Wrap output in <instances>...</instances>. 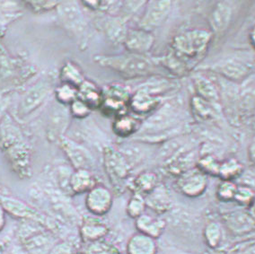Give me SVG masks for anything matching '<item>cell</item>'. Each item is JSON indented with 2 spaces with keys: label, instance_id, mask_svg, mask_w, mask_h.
Here are the masks:
<instances>
[{
  "label": "cell",
  "instance_id": "10",
  "mask_svg": "<svg viewBox=\"0 0 255 254\" xmlns=\"http://www.w3.org/2000/svg\"><path fill=\"white\" fill-rule=\"evenodd\" d=\"M60 145L65 154H67L70 163H72V165L75 167V170H91L95 162L91 153L87 148H85L84 146L71 139L65 138L63 136L60 137Z\"/></svg>",
  "mask_w": 255,
  "mask_h": 254
},
{
  "label": "cell",
  "instance_id": "26",
  "mask_svg": "<svg viewBox=\"0 0 255 254\" xmlns=\"http://www.w3.org/2000/svg\"><path fill=\"white\" fill-rule=\"evenodd\" d=\"M159 185L158 176L154 172L146 171L139 173L137 177L133 180L131 183L133 192L139 193L146 197L151 191H154Z\"/></svg>",
  "mask_w": 255,
  "mask_h": 254
},
{
  "label": "cell",
  "instance_id": "20",
  "mask_svg": "<svg viewBox=\"0 0 255 254\" xmlns=\"http://www.w3.org/2000/svg\"><path fill=\"white\" fill-rule=\"evenodd\" d=\"M156 240L137 232L129 237L126 246L127 254H157Z\"/></svg>",
  "mask_w": 255,
  "mask_h": 254
},
{
  "label": "cell",
  "instance_id": "6",
  "mask_svg": "<svg viewBox=\"0 0 255 254\" xmlns=\"http://www.w3.org/2000/svg\"><path fill=\"white\" fill-rule=\"evenodd\" d=\"M172 8L170 1H149L146 2L138 27L153 32L160 27L168 17Z\"/></svg>",
  "mask_w": 255,
  "mask_h": 254
},
{
  "label": "cell",
  "instance_id": "16",
  "mask_svg": "<svg viewBox=\"0 0 255 254\" xmlns=\"http://www.w3.org/2000/svg\"><path fill=\"white\" fill-rule=\"evenodd\" d=\"M0 203L4 207L5 211H8L11 215L17 218H23L28 221H34L39 224H47V221L43 220L44 216L37 212L35 209L30 206L14 199L8 198H0Z\"/></svg>",
  "mask_w": 255,
  "mask_h": 254
},
{
  "label": "cell",
  "instance_id": "36",
  "mask_svg": "<svg viewBox=\"0 0 255 254\" xmlns=\"http://www.w3.org/2000/svg\"><path fill=\"white\" fill-rule=\"evenodd\" d=\"M68 123H69L68 114L62 112L61 110L56 111L50 115V123H49L50 131L52 132V134L54 135L60 136V134L64 131L65 127H67Z\"/></svg>",
  "mask_w": 255,
  "mask_h": 254
},
{
  "label": "cell",
  "instance_id": "28",
  "mask_svg": "<svg viewBox=\"0 0 255 254\" xmlns=\"http://www.w3.org/2000/svg\"><path fill=\"white\" fill-rule=\"evenodd\" d=\"M203 237L209 248H219L223 240V231L220 224L216 221L208 223L203 229Z\"/></svg>",
  "mask_w": 255,
  "mask_h": 254
},
{
  "label": "cell",
  "instance_id": "8",
  "mask_svg": "<svg viewBox=\"0 0 255 254\" xmlns=\"http://www.w3.org/2000/svg\"><path fill=\"white\" fill-rule=\"evenodd\" d=\"M114 204V194L105 185L96 184L86 197L87 210L95 217L100 218L109 213Z\"/></svg>",
  "mask_w": 255,
  "mask_h": 254
},
{
  "label": "cell",
  "instance_id": "32",
  "mask_svg": "<svg viewBox=\"0 0 255 254\" xmlns=\"http://www.w3.org/2000/svg\"><path fill=\"white\" fill-rule=\"evenodd\" d=\"M84 253L85 254H121L117 246L105 239L88 244Z\"/></svg>",
  "mask_w": 255,
  "mask_h": 254
},
{
  "label": "cell",
  "instance_id": "39",
  "mask_svg": "<svg viewBox=\"0 0 255 254\" xmlns=\"http://www.w3.org/2000/svg\"><path fill=\"white\" fill-rule=\"evenodd\" d=\"M243 65L237 63H226L220 66L219 70L224 76L231 79H240L246 75L247 69H243Z\"/></svg>",
  "mask_w": 255,
  "mask_h": 254
},
{
  "label": "cell",
  "instance_id": "33",
  "mask_svg": "<svg viewBox=\"0 0 255 254\" xmlns=\"http://www.w3.org/2000/svg\"><path fill=\"white\" fill-rule=\"evenodd\" d=\"M56 99L60 105H70L78 98V88L69 84H64L56 89Z\"/></svg>",
  "mask_w": 255,
  "mask_h": 254
},
{
  "label": "cell",
  "instance_id": "35",
  "mask_svg": "<svg viewBox=\"0 0 255 254\" xmlns=\"http://www.w3.org/2000/svg\"><path fill=\"white\" fill-rule=\"evenodd\" d=\"M234 201L243 208L250 209L255 201V191L249 186L239 185L237 186V193Z\"/></svg>",
  "mask_w": 255,
  "mask_h": 254
},
{
  "label": "cell",
  "instance_id": "1",
  "mask_svg": "<svg viewBox=\"0 0 255 254\" xmlns=\"http://www.w3.org/2000/svg\"><path fill=\"white\" fill-rule=\"evenodd\" d=\"M95 60L103 68L111 69L128 79L146 77L155 72V62L153 59L146 57V55L134 54L130 52L98 55Z\"/></svg>",
  "mask_w": 255,
  "mask_h": 254
},
{
  "label": "cell",
  "instance_id": "38",
  "mask_svg": "<svg viewBox=\"0 0 255 254\" xmlns=\"http://www.w3.org/2000/svg\"><path fill=\"white\" fill-rule=\"evenodd\" d=\"M191 104L194 114H196V116L199 118L208 120L213 116V110L210 106V103L202 99L200 96L194 97Z\"/></svg>",
  "mask_w": 255,
  "mask_h": 254
},
{
  "label": "cell",
  "instance_id": "19",
  "mask_svg": "<svg viewBox=\"0 0 255 254\" xmlns=\"http://www.w3.org/2000/svg\"><path fill=\"white\" fill-rule=\"evenodd\" d=\"M59 17L67 27L73 31L81 30L84 26V17L78 4L75 2L59 3L58 5Z\"/></svg>",
  "mask_w": 255,
  "mask_h": 254
},
{
  "label": "cell",
  "instance_id": "29",
  "mask_svg": "<svg viewBox=\"0 0 255 254\" xmlns=\"http://www.w3.org/2000/svg\"><path fill=\"white\" fill-rule=\"evenodd\" d=\"M244 167L237 159H228L220 163L219 177L222 181H231L239 177L243 173Z\"/></svg>",
  "mask_w": 255,
  "mask_h": 254
},
{
  "label": "cell",
  "instance_id": "11",
  "mask_svg": "<svg viewBox=\"0 0 255 254\" xmlns=\"http://www.w3.org/2000/svg\"><path fill=\"white\" fill-rule=\"evenodd\" d=\"M223 222L234 236H245L255 231V219L249 211L238 210L224 214Z\"/></svg>",
  "mask_w": 255,
  "mask_h": 254
},
{
  "label": "cell",
  "instance_id": "9",
  "mask_svg": "<svg viewBox=\"0 0 255 254\" xmlns=\"http://www.w3.org/2000/svg\"><path fill=\"white\" fill-rule=\"evenodd\" d=\"M155 36L153 32L137 27L128 29L123 45L128 52L137 55H146L153 48Z\"/></svg>",
  "mask_w": 255,
  "mask_h": 254
},
{
  "label": "cell",
  "instance_id": "41",
  "mask_svg": "<svg viewBox=\"0 0 255 254\" xmlns=\"http://www.w3.org/2000/svg\"><path fill=\"white\" fill-rule=\"evenodd\" d=\"M25 4L33 12H36V13H42V12L54 9L59 5V2H56V1H27L25 2Z\"/></svg>",
  "mask_w": 255,
  "mask_h": 254
},
{
  "label": "cell",
  "instance_id": "27",
  "mask_svg": "<svg viewBox=\"0 0 255 254\" xmlns=\"http://www.w3.org/2000/svg\"><path fill=\"white\" fill-rule=\"evenodd\" d=\"M60 79L64 84H69L77 88L86 80L80 68L72 62H67L62 67L60 71Z\"/></svg>",
  "mask_w": 255,
  "mask_h": 254
},
{
  "label": "cell",
  "instance_id": "3",
  "mask_svg": "<svg viewBox=\"0 0 255 254\" xmlns=\"http://www.w3.org/2000/svg\"><path fill=\"white\" fill-rule=\"evenodd\" d=\"M23 136L11 123L5 124L1 130V143L14 171L26 176L30 171V153Z\"/></svg>",
  "mask_w": 255,
  "mask_h": 254
},
{
  "label": "cell",
  "instance_id": "30",
  "mask_svg": "<svg viewBox=\"0 0 255 254\" xmlns=\"http://www.w3.org/2000/svg\"><path fill=\"white\" fill-rule=\"evenodd\" d=\"M195 87L198 92V96L209 102L215 103L219 101V94L214 85L205 77H197L195 79Z\"/></svg>",
  "mask_w": 255,
  "mask_h": 254
},
{
  "label": "cell",
  "instance_id": "31",
  "mask_svg": "<svg viewBox=\"0 0 255 254\" xmlns=\"http://www.w3.org/2000/svg\"><path fill=\"white\" fill-rule=\"evenodd\" d=\"M146 204L145 197L139 194L133 192L132 196L128 201L127 214L131 218H136L140 217L141 215L146 213Z\"/></svg>",
  "mask_w": 255,
  "mask_h": 254
},
{
  "label": "cell",
  "instance_id": "13",
  "mask_svg": "<svg viewBox=\"0 0 255 254\" xmlns=\"http://www.w3.org/2000/svg\"><path fill=\"white\" fill-rule=\"evenodd\" d=\"M50 91V87L48 83L40 82L36 84L23 96L19 106L20 114L22 115L32 114L43 104Z\"/></svg>",
  "mask_w": 255,
  "mask_h": 254
},
{
  "label": "cell",
  "instance_id": "34",
  "mask_svg": "<svg viewBox=\"0 0 255 254\" xmlns=\"http://www.w3.org/2000/svg\"><path fill=\"white\" fill-rule=\"evenodd\" d=\"M220 162L211 154H205L201 156L198 161V166L201 172L205 173L206 175L219 176Z\"/></svg>",
  "mask_w": 255,
  "mask_h": 254
},
{
  "label": "cell",
  "instance_id": "48",
  "mask_svg": "<svg viewBox=\"0 0 255 254\" xmlns=\"http://www.w3.org/2000/svg\"><path fill=\"white\" fill-rule=\"evenodd\" d=\"M73 254H85L84 252H75Z\"/></svg>",
  "mask_w": 255,
  "mask_h": 254
},
{
  "label": "cell",
  "instance_id": "14",
  "mask_svg": "<svg viewBox=\"0 0 255 254\" xmlns=\"http://www.w3.org/2000/svg\"><path fill=\"white\" fill-rule=\"evenodd\" d=\"M57 243L54 236L45 229L32 232L23 239V245L32 254H49Z\"/></svg>",
  "mask_w": 255,
  "mask_h": 254
},
{
  "label": "cell",
  "instance_id": "21",
  "mask_svg": "<svg viewBox=\"0 0 255 254\" xmlns=\"http://www.w3.org/2000/svg\"><path fill=\"white\" fill-rule=\"evenodd\" d=\"M96 180L91 170L77 169L69 178V191L74 194L87 193L96 186Z\"/></svg>",
  "mask_w": 255,
  "mask_h": 254
},
{
  "label": "cell",
  "instance_id": "12",
  "mask_svg": "<svg viewBox=\"0 0 255 254\" xmlns=\"http://www.w3.org/2000/svg\"><path fill=\"white\" fill-rule=\"evenodd\" d=\"M161 104V96H156L147 87L138 88L131 96L129 108L137 115H145L155 111Z\"/></svg>",
  "mask_w": 255,
  "mask_h": 254
},
{
  "label": "cell",
  "instance_id": "47",
  "mask_svg": "<svg viewBox=\"0 0 255 254\" xmlns=\"http://www.w3.org/2000/svg\"><path fill=\"white\" fill-rule=\"evenodd\" d=\"M249 212H250L251 215H252L255 219V201L254 202V204L252 205V207H251L250 209H249Z\"/></svg>",
  "mask_w": 255,
  "mask_h": 254
},
{
  "label": "cell",
  "instance_id": "18",
  "mask_svg": "<svg viewBox=\"0 0 255 254\" xmlns=\"http://www.w3.org/2000/svg\"><path fill=\"white\" fill-rule=\"evenodd\" d=\"M135 226L138 233L150 236L156 240L164 234L166 222L163 218L144 213L135 219Z\"/></svg>",
  "mask_w": 255,
  "mask_h": 254
},
{
  "label": "cell",
  "instance_id": "37",
  "mask_svg": "<svg viewBox=\"0 0 255 254\" xmlns=\"http://www.w3.org/2000/svg\"><path fill=\"white\" fill-rule=\"evenodd\" d=\"M237 185L231 181H222L217 189V198L223 202L234 201L237 193Z\"/></svg>",
  "mask_w": 255,
  "mask_h": 254
},
{
  "label": "cell",
  "instance_id": "4",
  "mask_svg": "<svg viewBox=\"0 0 255 254\" xmlns=\"http://www.w3.org/2000/svg\"><path fill=\"white\" fill-rule=\"evenodd\" d=\"M105 173L116 190H123L131 172V165L119 150L107 146L103 152Z\"/></svg>",
  "mask_w": 255,
  "mask_h": 254
},
{
  "label": "cell",
  "instance_id": "42",
  "mask_svg": "<svg viewBox=\"0 0 255 254\" xmlns=\"http://www.w3.org/2000/svg\"><path fill=\"white\" fill-rule=\"evenodd\" d=\"M230 254H255V240L247 241L237 245L231 250Z\"/></svg>",
  "mask_w": 255,
  "mask_h": 254
},
{
  "label": "cell",
  "instance_id": "15",
  "mask_svg": "<svg viewBox=\"0 0 255 254\" xmlns=\"http://www.w3.org/2000/svg\"><path fill=\"white\" fill-rule=\"evenodd\" d=\"M79 233L83 243L88 245L105 239L109 233V227L97 217H88L83 219Z\"/></svg>",
  "mask_w": 255,
  "mask_h": 254
},
{
  "label": "cell",
  "instance_id": "2",
  "mask_svg": "<svg viewBox=\"0 0 255 254\" xmlns=\"http://www.w3.org/2000/svg\"><path fill=\"white\" fill-rule=\"evenodd\" d=\"M211 40L212 32L204 29L186 31L173 38L172 52L189 66V62L205 53Z\"/></svg>",
  "mask_w": 255,
  "mask_h": 254
},
{
  "label": "cell",
  "instance_id": "46",
  "mask_svg": "<svg viewBox=\"0 0 255 254\" xmlns=\"http://www.w3.org/2000/svg\"><path fill=\"white\" fill-rule=\"evenodd\" d=\"M250 41L251 44L255 49V26L253 28V30L250 32Z\"/></svg>",
  "mask_w": 255,
  "mask_h": 254
},
{
  "label": "cell",
  "instance_id": "45",
  "mask_svg": "<svg viewBox=\"0 0 255 254\" xmlns=\"http://www.w3.org/2000/svg\"><path fill=\"white\" fill-rule=\"evenodd\" d=\"M248 154H249V158H250L251 161L255 163V136L254 137L253 141L251 142L250 145H249Z\"/></svg>",
  "mask_w": 255,
  "mask_h": 254
},
{
  "label": "cell",
  "instance_id": "7",
  "mask_svg": "<svg viewBox=\"0 0 255 254\" xmlns=\"http://www.w3.org/2000/svg\"><path fill=\"white\" fill-rule=\"evenodd\" d=\"M177 186L179 191L186 197H200L208 187V175L198 167L191 168L179 175Z\"/></svg>",
  "mask_w": 255,
  "mask_h": 254
},
{
  "label": "cell",
  "instance_id": "25",
  "mask_svg": "<svg viewBox=\"0 0 255 254\" xmlns=\"http://www.w3.org/2000/svg\"><path fill=\"white\" fill-rule=\"evenodd\" d=\"M78 99L86 103L92 110L100 109L103 103V91L93 82L85 80L78 87Z\"/></svg>",
  "mask_w": 255,
  "mask_h": 254
},
{
  "label": "cell",
  "instance_id": "43",
  "mask_svg": "<svg viewBox=\"0 0 255 254\" xmlns=\"http://www.w3.org/2000/svg\"><path fill=\"white\" fill-rule=\"evenodd\" d=\"M73 245L69 242H58L50 250L49 254H73Z\"/></svg>",
  "mask_w": 255,
  "mask_h": 254
},
{
  "label": "cell",
  "instance_id": "24",
  "mask_svg": "<svg viewBox=\"0 0 255 254\" xmlns=\"http://www.w3.org/2000/svg\"><path fill=\"white\" fill-rule=\"evenodd\" d=\"M146 208L156 214H164L171 209L172 200L168 191L163 185H158L155 190L145 197Z\"/></svg>",
  "mask_w": 255,
  "mask_h": 254
},
{
  "label": "cell",
  "instance_id": "22",
  "mask_svg": "<svg viewBox=\"0 0 255 254\" xmlns=\"http://www.w3.org/2000/svg\"><path fill=\"white\" fill-rule=\"evenodd\" d=\"M141 126V121L137 116L125 113L114 117L113 130L117 136L125 138L132 136Z\"/></svg>",
  "mask_w": 255,
  "mask_h": 254
},
{
  "label": "cell",
  "instance_id": "44",
  "mask_svg": "<svg viewBox=\"0 0 255 254\" xmlns=\"http://www.w3.org/2000/svg\"><path fill=\"white\" fill-rule=\"evenodd\" d=\"M6 223V218H5V209L2 204L0 203V232L4 229Z\"/></svg>",
  "mask_w": 255,
  "mask_h": 254
},
{
  "label": "cell",
  "instance_id": "5",
  "mask_svg": "<svg viewBox=\"0 0 255 254\" xmlns=\"http://www.w3.org/2000/svg\"><path fill=\"white\" fill-rule=\"evenodd\" d=\"M131 95L128 89L121 85H112L103 91V103L100 109L114 117L125 114L129 107Z\"/></svg>",
  "mask_w": 255,
  "mask_h": 254
},
{
  "label": "cell",
  "instance_id": "40",
  "mask_svg": "<svg viewBox=\"0 0 255 254\" xmlns=\"http://www.w3.org/2000/svg\"><path fill=\"white\" fill-rule=\"evenodd\" d=\"M69 106H70L69 113L75 118H86L92 112L91 108L86 103H84L82 100L78 98L77 100L74 101Z\"/></svg>",
  "mask_w": 255,
  "mask_h": 254
},
{
  "label": "cell",
  "instance_id": "23",
  "mask_svg": "<svg viewBox=\"0 0 255 254\" xmlns=\"http://www.w3.org/2000/svg\"><path fill=\"white\" fill-rule=\"evenodd\" d=\"M232 17L230 5L225 2H219L215 5L210 15V24L212 32L221 33L228 27Z\"/></svg>",
  "mask_w": 255,
  "mask_h": 254
},
{
  "label": "cell",
  "instance_id": "17",
  "mask_svg": "<svg viewBox=\"0 0 255 254\" xmlns=\"http://www.w3.org/2000/svg\"><path fill=\"white\" fill-rule=\"evenodd\" d=\"M104 31L105 35L114 44H120L124 42L127 35V17L118 14L110 15L105 19L104 23Z\"/></svg>",
  "mask_w": 255,
  "mask_h": 254
}]
</instances>
